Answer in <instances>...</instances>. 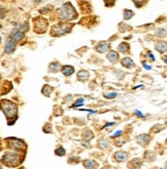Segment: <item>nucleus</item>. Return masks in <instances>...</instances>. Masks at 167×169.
I'll return each instance as SVG.
<instances>
[{"instance_id":"nucleus-4","label":"nucleus","mask_w":167,"mask_h":169,"mask_svg":"<svg viewBox=\"0 0 167 169\" xmlns=\"http://www.w3.org/2000/svg\"><path fill=\"white\" fill-rule=\"evenodd\" d=\"M71 26L69 24H61L55 25L53 26L51 29V35L52 36H61V35H65L67 33H69L71 31Z\"/></svg>"},{"instance_id":"nucleus-21","label":"nucleus","mask_w":167,"mask_h":169,"mask_svg":"<svg viewBox=\"0 0 167 169\" xmlns=\"http://www.w3.org/2000/svg\"><path fill=\"white\" fill-rule=\"evenodd\" d=\"M59 69V63H52V64H50V66H49V70L51 72H57Z\"/></svg>"},{"instance_id":"nucleus-19","label":"nucleus","mask_w":167,"mask_h":169,"mask_svg":"<svg viewBox=\"0 0 167 169\" xmlns=\"http://www.w3.org/2000/svg\"><path fill=\"white\" fill-rule=\"evenodd\" d=\"M133 11H131V10L129 9H125L124 11H123V17H124V20H129V19H131V17H133Z\"/></svg>"},{"instance_id":"nucleus-20","label":"nucleus","mask_w":167,"mask_h":169,"mask_svg":"<svg viewBox=\"0 0 167 169\" xmlns=\"http://www.w3.org/2000/svg\"><path fill=\"white\" fill-rule=\"evenodd\" d=\"M84 165H85V167H88V168H96V167H98V163L96 161H91V160L85 161Z\"/></svg>"},{"instance_id":"nucleus-14","label":"nucleus","mask_w":167,"mask_h":169,"mask_svg":"<svg viewBox=\"0 0 167 169\" xmlns=\"http://www.w3.org/2000/svg\"><path fill=\"white\" fill-rule=\"evenodd\" d=\"M11 37L15 41H20V40H22L23 38H24V33L19 31V30H15V31L11 33Z\"/></svg>"},{"instance_id":"nucleus-10","label":"nucleus","mask_w":167,"mask_h":169,"mask_svg":"<svg viewBox=\"0 0 167 169\" xmlns=\"http://www.w3.org/2000/svg\"><path fill=\"white\" fill-rule=\"evenodd\" d=\"M114 157H115L116 161L123 162V161H125V160L127 159L128 155H127V153H125V152H117Z\"/></svg>"},{"instance_id":"nucleus-25","label":"nucleus","mask_w":167,"mask_h":169,"mask_svg":"<svg viewBox=\"0 0 167 169\" xmlns=\"http://www.w3.org/2000/svg\"><path fill=\"white\" fill-rule=\"evenodd\" d=\"M156 35H157L158 37H164V36H166L167 35V33L164 29H159L157 32H156Z\"/></svg>"},{"instance_id":"nucleus-31","label":"nucleus","mask_w":167,"mask_h":169,"mask_svg":"<svg viewBox=\"0 0 167 169\" xmlns=\"http://www.w3.org/2000/svg\"><path fill=\"white\" fill-rule=\"evenodd\" d=\"M135 115H138V117H140V118H143V117H145V115H144V114H142V112H140V111H135Z\"/></svg>"},{"instance_id":"nucleus-17","label":"nucleus","mask_w":167,"mask_h":169,"mask_svg":"<svg viewBox=\"0 0 167 169\" xmlns=\"http://www.w3.org/2000/svg\"><path fill=\"white\" fill-rule=\"evenodd\" d=\"M118 49H119V51H120V52L126 53V52L129 50V45H128L127 43H125V42H123V43H121V44L119 45Z\"/></svg>"},{"instance_id":"nucleus-13","label":"nucleus","mask_w":167,"mask_h":169,"mask_svg":"<svg viewBox=\"0 0 167 169\" xmlns=\"http://www.w3.org/2000/svg\"><path fill=\"white\" fill-rule=\"evenodd\" d=\"M156 49H157L158 51L163 53V52L167 51V43L163 41H159L156 43Z\"/></svg>"},{"instance_id":"nucleus-1","label":"nucleus","mask_w":167,"mask_h":169,"mask_svg":"<svg viewBox=\"0 0 167 169\" xmlns=\"http://www.w3.org/2000/svg\"><path fill=\"white\" fill-rule=\"evenodd\" d=\"M57 15L61 21H72L77 17V12L70 2L65 3L57 10Z\"/></svg>"},{"instance_id":"nucleus-26","label":"nucleus","mask_w":167,"mask_h":169,"mask_svg":"<svg viewBox=\"0 0 167 169\" xmlns=\"http://www.w3.org/2000/svg\"><path fill=\"white\" fill-rule=\"evenodd\" d=\"M83 102H84L83 98H80V100H78L76 103H75L73 106H72V108H77V107H80V106L83 105Z\"/></svg>"},{"instance_id":"nucleus-32","label":"nucleus","mask_w":167,"mask_h":169,"mask_svg":"<svg viewBox=\"0 0 167 169\" xmlns=\"http://www.w3.org/2000/svg\"><path fill=\"white\" fill-rule=\"evenodd\" d=\"M122 132H123L122 130H119V131H117V132H116L115 134H113V136H112V137H117L118 135H121V134H122Z\"/></svg>"},{"instance_id":"nucleus-24","label":"nucleus","mask_w":167,"mask_h":169,"mask_svg":"<svg viewBox=\"0 0 167 169\" xmlns=\"http://www.w3.org/2000/svg\"><path fill=\"white\" fill-rule=\"evenodd\" d=\"M132 1L134 2V4L136 5V7H142L148 0H132Z\"/></svg>"},{"instance_id":"nucleus-28","label":"nucleus","mask_w":167,"mask_h":169,"mask_svg":"<svg viewBox=\"0 0 167 169\" xmlns=\"http://www.w3.org/2000/svg\"><path fill=\"white\" fill-rule=\"evenodd\" d=\"M5 13H6L5 8L2 7V6H0V19H3L5 17Z\"/></svg>"},{"instance_id":"nucleus-27","label":"nucleus","mask_w":167,"mask_h":169,"mask_svg":"<svg viewBox=\"0 0 167 169\" xmlns=\"http://www.w3.org/2000/svg\"><path fill=\"white\" fill-rule=\"evenodd\" d=\"M55 154H57V156H64V155H65V150L63 149L61 147H59V149L55 150Z\"/></svg>"},{"instance_id":"nucleus-3","label":"nucleus","mask_w":167,"mask_h":169,"mask_svg":"<svg viewBox=\"0 0 167 169\" xmlns=\"http://www.w3.org/2000/svg\"><path fill=\"white\" fill-rule=\"evenodd\" d=\"M2 162L7 166H17L20 163V155L17 153H6L2 157Z\"/></svg>"},{"instance_id":"nucleus-6","label":"nucleus","mask_w":167,"mask_h":169,"mask_svg":"<svg viewBox=\"0 0 167 169\" xmlns=\"http://www.w3.org/2000/svg\"><path fill=\"white\" fill-rule=\"evenodd\" d=\"M8 142V145H9L10 148L12 149H15V150H22L23 148H25V144L23 140H17V138H8L7 140Z\"/></svg>"},{"instance_id":"nucleus-16","label":"nucleus","mask_w":167,"mask_h":169,"mask_svg":"<svg viewBox=\"0 0 167 169\" xmlns=\"http://www.w3.org/2000/svg\"><path fill=\"white\" fill-rule=\"evenodd\" d=\"M77 77H78L79 80H81V81H86L87 79H88L89 74L87 73L86 71H80V72L78 73V75H77Z\"/></svg>"},{"instance_id":"nucleus-8","label":"nucleus","mask_w":167,"mask_h":169,"mask_svg":"<svg viewBox=\"0 0 167 169\" xmlns=\"http://www.w3.org/2000/svg\"><path fill=\"white\" fill-rule=\"evenodd\" d=\"M15 41L13 39H7L6 43H5V52L6 53H10L15 50Z\"/></svg>"},{"instance_id":"nucleus-37","label":"nucleus","mask_w":167,"mask_h":169,"mask_svg":"<svg viewBox=\"0 0 167 169\" xmlns=\"http://www.w3.org/2000/svg\"><path fill=\"white\" fill-rule=\"evenodd\" d=\"M0 168H2V166H1V165H0Z\"/></svg>"},{"instance_id":"nucleus-33","label":"nucleus","mask_w":167,"mask_h":169,"mask_svg":"<svg viewBox=\"0 0 167 169\" xmlns=\"http://www.w3.org/2000/svg\"><path fill=\"white\" fill-rule=\"evenodd\" d=\"M148 54H149V56L151 57V59H152V61H155V57H154V55L152 54V52L149 51V52H148Z\"/></svg>"},{"instance_id":"nucleus-34","label":"nucleus","mask_w":167,"mask_h":169,"mask_svg":"<svg viewBox=\"0 0 167 169\" xmlns=\"http://www.w3.org/2000/svg\"><path fill=\"white\" fill-rule=\"evenodd\" d=\"M144 68L147 69V70H151V69H152V68H151V66H149V65H147V64H146V63H144Z\"/></svg>"},{"instance_id":"nucleus-5","label":"nucleus","mask_w":167,"mask_h":169,"mask_svg":"<svg viewBox=\"0 0 167 169\" xmlns=\"http://www.w3.org/2000/svg\"><path fill=\"white\" fill-rule=\"evenodd\" d=\"M35 24V31L37 33H44L45 30H46L47 27V22L46 20L42 19V17H39V19H36L34 21Z\"/></svg>"},{"instance_id":"nucleus-23","label":"nucleus","mask_w":167,"mask_h":169,"mask_svg":"<svg viewBox=\"0 0 167 169\" xmlns=\"http://www.w3.org/2000/svg\"><path fill=\"white\" fill-rule=\"evenodd\" d=\"M100 146H101V148H104V149H107V148H109V146H110V144H109V142L106 140V138H103V140L100 142Z\"/></svg>"},{"instance_id":"nucleus-35","label":"nucleus","mask_w":167,"mask_h":169,"mask_svg":"<svg viewBox=\"0 0 167 169\" xmlns=\"http://www.w3.org/2000/svg\"><path fill=\"white\" fill-rule=\"evenodd\" d=\"M163 59H164L165 63H166V64H167V57H166V56H165V57H163Z\"/></svg>"},{"instance_id":"nucleus-12","label":"nucleus","mask_w":167,"mask_h":169,"mask_svg":"<svg viewBox=\"0 0 167 169\" xmlns=\"http://www.w3.org/2000/svg\"><path fill=\"white\" fill-rule=\"evenodd\" d=\"M109 49V44L107 42H100L98 45H96V50L98 52H106Z\"/></svg>"},{"instance_id":"nucleus-29","label":"nucleus","mask_w":167,"mask_h":169,"mask_svg":"<svg viewBox=\"0 0 167 169\" xmlns=\"http://www.w3.org/2000/svg\"><path fill=\"white\" fill-rule=\"evenodd\" d=\"M105 1V3H106V5L107 6H112V5L114 4V2H115V0H104Z\"/></svg>"},{"instance_id":"nucleus-36","label":"nucleus","mask_w":167,"mask_h":169,"mask_svg":"<svg viewBox=\"0 0 167 169\" xmlns=\"http://www.w3.org/2000/svg\"><path fill=\"white\" fill-rule=\"evenodd\" d=\"M165 167H166V168H167V163H166V165H165Z\"/></svg>"},{"instance_id":"nucleus-18","label":"nucleus","mask_w":167,"mask_h":169,"mask_svg":"<svg viewBox=\"0 0 167 169\" xmlns=\"http://www.w3.org/2000/svg\"><path fill=\"white\" fill-rule=\"evenodd\" d=\"M52 91H53V88H52L51 86H48V85H45L44 87H43V89H42V93L46 96H48Z\"/></svg>"},{"instance_id":"nucleus-11","label":"nucleus","mask_w":167,"mask_h":169,"mask_svg":"<svg viewBox=\"0 0 167 169\" xmlns=\"http://www.w3.org/2000/svg\"><path fill=\"white\" fill-rule=\"evenodd\" d=\"M107 57H108V59L111 61V63H113V64H115V63H117V61L119 59V55L118 53L116 51H110L108 53V55H107Z\"/></svg>"},{"instance_id":"nucleus-30","label":"nucleus","mask_w":167,"mask_h":169,"mask_svg":"<svg viewBox=\"0 0 167 169\" xmlns=\"http://www.w3.org/2000/svg\"><path fill=\"white\" fill-rule=\"evenodd\" d=\"M116 96H117V93L113 92V93H109V94H107L106 98H116Z\"/></svg>"},{"instance_id":"nucleus-7","label":"nucleus","mask_w":167,"mask_h":169,"mask_svg":"<svg viewBox=\"0 0 167 169\" xmlns=\"http://www.w3.org/2000/svg\"><path fill=\"white\" fill-rule=\"evenodd\" d=\"M136 142H138V144H140L142 147H145V146H147L148 144H149V142H150V136L148 134H140L136 137Z\"/></svg>"},{"instance_id":"nucleus-9","label":"nucleus","mask_w":167,"mask_h":169,"mask_svg":"<svg viewBox=\"0 0 167 169\" xmlns=\"http://www.w3.org/2000/svg\"><path fill=\"white\" fill-rule=\"evenodd\" d=\"M121 64H122V66L126 67V68H128V69L133 68V67L135 66L133 61L130 59V57H124V59L121 61Z\"/></svg>"},{"instance_id":"nucleus-15","label":"nucleus","mask_w":167,"mask_h":169,"mask_svg":"<svg viewBox=\"0 0 167 169\" xmlns=\"http://www.w3.org/2000/svg\"><path fill=\"white\" fill-rule=\"evenodd\" d=\"M61 73L64 74L65 76H70L74 73V68L71 66H64L61 68Z\"/></svg>"},{"instance_id":"nucleus-2","label":"nucleus","mask_w":167,"mask_h":169,"mask_svg":"<svg viewBox=\"0 0 167 169\" xmlns=\"http://www.w3.org/2000/svg\"><path fill=\"white\" fill-rule=\"evenodd\" d=\"M0 109L3 111L4 115L6 116V118L8 119V121H10L11 118L17 119V107L13 103L6 100L0 102Z\"/></svg>"},{"instance_id":"nucleus-22","label":"nucleus","mask_w":167,"mask_h":169,"mask_svg":"<svg viewBox=\"0 0 167 169\" xmlns=\"http://www.w3.org/2000/svg\"><path fill=\"white\" fill-rule=\"evenodd\" d=\"M17 28H19V31H21V32H27L28 30H29V26H28V24L19 25Z\"/></svg>"}]
</instances>
